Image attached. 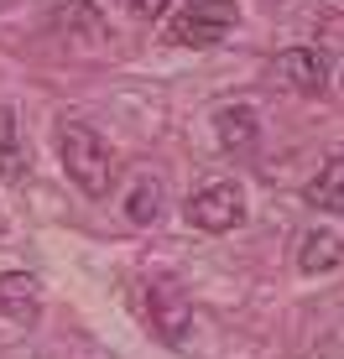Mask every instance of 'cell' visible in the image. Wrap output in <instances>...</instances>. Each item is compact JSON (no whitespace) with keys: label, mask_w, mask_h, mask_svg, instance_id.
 Listing matches in <instances>:
<instances>
[{"label":"cell","mask_w":344,"mask_h":359,"mask_svg":"<svg viewBox=\"0 0 344 359\" xmlns=\"http://www.w3.org/2000/svg\"><path fill=\"white\" fill-rule=\"evenodd\" d=\"M146 323L162 344L172 349H183V344L193 339V302L188 292H183L178 276H152L146 281Z\"/></svg>","instance_id":"2"},{"label":"cell","mask_w":344,"mask_h":359,"mask_svg":"<svg viewBox=\"0 0 344 359\" xmlns=\"http://www.w3.org/2000/svg\"><path fill=\"white\" fill-rule=\"evenodd\" d=\"M0 318L6 323H37L42 318V287L27 271H0Z\"/></svg>","instance_id":"6"},{"label":"cell","mask_w":344,"mask_h":359,"mask_svg":"<svg viewBox=\"0 0 344 359\" xmlns=\"http://www.w3.org/2000/svg\"><path fill=\"white\" fill-rule=\"evenodd\" d=\"M344 261V240L334 229H308L298 245V271L303 276H324V271H334Z\"/></svg>","instance_id":"9"},{"label":"cell","mask_w":344,"mask_h":359,"mask_svg":"<svg viewBox=\"0 0 344 359\" xmlns=\"http://www.w3.org/2000/svg\"><path fill=\"white\" fill-rule=\"evenodd\" d=\"M277 79L298 94H318L329 83V63L318 47H287V53H277Z\"/></svg>","instance_id":"5"},{"label":"cell","mask_w":344,"mask_h":359,"mask_svg":"<svg viewBox=\"0 0 344 359\" xmlns=\"http://www.w3.org/2000/svg\"><path fill=\"white\" fill-rule=\"evenodd\" d=\"M126 219L131 224H157L162 219V182L152 177V172H141L136 182H131V193H126Z\"/></svg>","instance_id":"11"},{"label":"cell","mask_w":344,"mask_h":359,"mask_svg":"<svg viewBox=\"0 0 344 359\" xmlns=\"http://www.w3.org/2000/svg\"><path fill=\"white\" fill-rule=\"evenodd\" d=\"M58 162H63L68 182L79 193H89V198H105L110 193L115 151H110V141L94 126H84V120H63V126H58Z\"/></svg>","instance_id":"1"},{"label":"cell","mask_w":344,"mask_h":359,"mask_svg":"<svg viewBox=\"0 0 344 359\" xmlns=\"http://www.w3.org/2000/svg\"><path fill=\"white\" fill-rule=\"evenodd\" d=\"M214 135L225 151H251L256 135H261V126H256V109L251 104H225L214 109Z\"/></svg>","instance_id":"8"},{"label":"cell","mask_w":344,"mask_h":359,"mask_svg":"<svg viewBox=\"0 0 344 359\" xmlns=\"http://www.w3.org/2000/svg\"><path fill=\"white\" fill-rule=\"evenodd\" d=\"M21 172H27V146H21L16 109L0 104V177H21Z\"/></svg>","instance_id":"12"},{"label":"cell","mask_w":344,"mask_h":359,"mask_svg":"<svg viewBox=\"0 0 344 359\" xmlns=\"http://www.w3.org/2000/svg\"><path fill=\"white\" fill-rule=\"evenodd\" d=\"M47 21H53L63 36H79V42H100L105 36V16H100V6H89V0H58V6L47 11Z\"/></svg>","instance_id":"7"},{"label":"cell","mask_w":344,"mask_h":359,"mask_svg":"<svg viewBox=\"0 0 344 359\" xmlns=\"http://www.w3.org/2000/svg\"><path fill=\"white\" fill-rule=\"evenodd\" d=\"M235 21H240V11L230 6V0H188V6L172 16L167 36L178 47H214V42H225V36H230Z\"/></svg>","instance_id":"3"},{"label":"cell","mask_w":344,"mask_h":359,"mask_svg":"<svg viewBox=\"0 0 344 359\" xmlns=\"http://www.w3.org/2000/svg\"><path fill=\"white\" fill-rule=\"evenodd\" d=\"M308 203L313 208H324V214H344V156H329L324 167H318V177H313V188H308Z\"/></svg>","instance_id":"10"},{"label":"cell","mask_w":344,"mask_h":359,"mask_svg":"<svg viewBox=\"0 0 344 359\" xmlns=\"http://www.w3.org/2000/svg\"><path fill=\"white\" fill-rule=\"evenodd\" d=\"M126 6L136 11L141 21H157V16H167V6H172V0H126Z\"/></svg>","instance_id":"13"},{"label":"cell","mask_w":344,"mask_h":359,"mask_svg":"<svg viewBox=\"0 0 344 359\" xmlns=\"http://www.w3.org/2000/svg\"><path fill=\"white\" fill-rule=\"evenodd\" d=\"M245 219V188L240 182H209L204 193L188 198V224L204 234H230Z\"/></svg>","instance_id":"4"}]
</instances>
